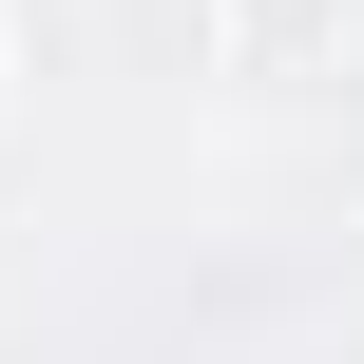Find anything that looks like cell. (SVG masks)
I'll return each instance as SVG.
<instances>
[{"label": "cell", "instance_id": "1", "mask_svg": "<svg viewBox=\"0 0 364 364\" xmlns=\"http://www.w3.org/2000/svg\"><path fill=\"white\" fill-rule=\"evenodd\" d=\"M230 77H346L364 58V0H192Z\"/></svg>", "mask_w": 364, "mask_h": 364}]
</instances>
